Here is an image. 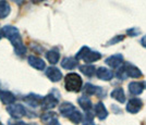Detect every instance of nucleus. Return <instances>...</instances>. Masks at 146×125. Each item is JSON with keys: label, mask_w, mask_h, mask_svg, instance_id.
Wrapping results in <instances>:
<instances>
[{"label": "nucleus", "mask_w": 146, "mask_h": 125, "mask_svg": "<svg viewBox=\"0 0 146 125\" xmlns=\"http://www.w3.org/2000/svg\"><path fill=\"white\" fill-rule=\"evenodd\" d=\"M0 100L5 104H12L15 101V96L10 91H0Z\"/></svg>", "instance_id": "6ab92c4d"}, {"label": "nucleus", "mask_w": 146, "mask_h": 125, "mask_svg": "<svg viewBox=\"0 0 146 125\" xmlns=\"http://www.w3.org/2000/svg\"><path fill=\"white\" fill-rule=\"evenodd\" d=\"M96 73H97V77L99 79H102V81H110L111 78L113 77V73L110 70H108V69L104 67V66L98 67Z\"/></svg>", "instance_id": "ddd939ff"}, {"label": "nucleus", "mask_w": 146, "mask_h": 125, "mask_svg": "<svg viewBox=\"0 0 146 125\" xmlns=\"http://www.w3.org/2000/svg\"><path fill=\"white\" fill-rule=\"evenodd\" d=\"M42 107L44 110H49V109H52L58 104V98H56L54 95L49 94L46 97H44L42 99Z\"/></svg>", "instance_id": "39448f33"}, {"label": "nucleus", "mask_w": 146, "mask_h": 125, "mask_svg": "<svg viewBox=\"0 0 146 125\" xmlns=\"http://www.w3.org/2000/svg\"><path fill=\"white\" fill-rule=\"evenodd\" d=\"M78 101H79V104L84 111H91L92 110V101L86 95L80 97Z\"/></svg>", "instance_id": "412c9836"}, {"label": "nucleus", "mask_w": 146, "mask_h": 125, "mask_svg": "<svg viewBox=\"0 0 146 125\" xmlns=\"http://www.w3.org/2000/svg\"><path fill=\"white\" fill-rule=\"evenodd\" d=\"M143 102L139 98H132L131 100H129L128 104H127V111L130 113H137L142 109Z\"/></svg>", "instance_id": "423d86ee"}, {"label": "nucleus", "mask_w": 146, "mask_h": 125, "mask_svg": "<svg viewBox=\"0 0 146 125\" xmlns=\"http://www.w3.org/2000/svg\"><path fill=\"white\" fill-rule=\"evenodd\" d=\"M95 112H96V115H97V118L99 120H105L108 116V111H107V109L105 108L103 102H100V101L95 106Z\"/></svg>", "instance_id": "aec40b11"}, {"label": "nucleus", "mask_w": 146, "mask_h": 125, "mask_svg": "<svg viewBox=\"0 0 146 125\" xmlns=\"http://www.w3.org/2000/svg\"><path fill=\"white\" fill-rule=\"evenodd\" d=\"M74 110H75V107L73 106L72 103H70V102H63L60 106V108H59L60 113L63 116H66V118H69L70 114L72 113Z\"/></svg>", "instance_id": "2eb2a0df"}, {"label": "nucleus", "mask_w": 146, "mask_h": 125, "mask_svg": "<svg viewBox=\"0 0 146 125\" xmlns=\"http://www.w3.org/2000/svg\"><path fill=\"white\" fill-rule=\"evenodd\" d=\"M123 70L125 72L128 77H133V78H139L142 76V72L140 71V69H137L136 66L132 65L130 63H127L123 65Z\"/></svg>", "instance_id": "6e6552de"}, {"label": "nucleus", "mask_w": 146, "mask_h": 125, "mask_svg": "<svg viewBox=\"0 0 146 125\" xmlns=\"http://www.w3.org/2000/svg\"><path fill=\"white\" fill-rule=\"evenodd\" d=\"M144 87H145L144 84L140 83V82H132V83L129 84V90L133 95H140V94H142Z\"/></svg>", "instance_id": "f3484780"}, {"label": "nucleus", "mask_w": 146, "mask_h": 125, "mask_svg": "<svg viewBox=\"0 0 146 125\" xmlns=\"http://www.w3.org/2000/svg\"><path fill=\"white\" fill-rule=\"evenodd\" d=\"M27 61H29L30 65L33 66V67H35L36 70H44V69L46 67L45 61L42 60L40 58H38V57H35V56H30V57L27 58Z\"/></svg>", "instance_id": "9b49d317"}, {"label": "nucleus", "mask_w": 146, "mask_h": 125, "mask_svg": "<svg viewBox=\"0 0 146 125\" xmlns=\"http://www.w3.org/2000/svg\"><path fill=\"white\" fill-rule=\"evenodd\" d=\"M79 65V62L76 58H64L61 62V66L66 70H72Z\"/></svg>", "instance_id": "a211bd4d"}, {"label": "nucleus", "mask_w": 146, "mask_h": 125, "mask_svg": "<svg viewBox=\"0 0 146 125\" xmlns=\"http://www.w3.org/2000/svg\"><path fill=\"white\" fill-rule=\"evenodd\" d=\"M124 38V36H118V37H115L113 39H111L109 42V45H113V44H116V42H120V40H122Z\"/></svg>", "instance_id": "a878e982"}, {"label": "nucleus", "mask_w": 146, "mask_h": 125, "mask_svg": "<svg viewBox=\"0 0 146 125\" xmlns=\"http://www.w3.org/2000/svg\"><path fill=\"white\" fill-rule=\"evenodd\" d=\"M42 121L46 125H60L57 119V114L55 112H45L42 115Z\"/></svg>", "instance_id": "9d476101"}, {"label": "nucleus", "mask_w": 146, "mask_h": 125, "mask_svg": "<svg viewBox=\"0 0 146 125\" xmlns=\"http://www.w3.org/2000/svg\"><path fill=\"white\" fill-rule=\"evenodd\" d=\"M69 119L71 120L73 123H75V124H79L80 122L83 120V118H82V114H81V112H79V111L75 109V110L73 111L72 113L70 114Z\"/></svg>", "instance_id": "393cba45"}, {"label": "nucleus", "mask_w": 146, "mask_h": 125, "mask_svg": "<svg viewBox=\"0 0 146 125\" xmlns=\"http://www.w3.org/2000/svg\"><path fill=\"white\" fill-rule=\"evenodd\" d=\"M64 85H66V89L68 91H74L78 93L82 89V78L79 74L76 73H70L64 77Z\"/></svg>", "instance_id": "f03ea898"}, {"label": "nucleus", "mask_w": 146, "mask_h": 125, "mask_svg": "<svg viewBox=\"0 0 146 125\" xmlns=\"http://www.w3.org/2000/svg\"><path fill=\"white\" fill-rule=\"evenodd\" d=\"M75 58H76V60H83L86 63H91V62H95V61L100 59L102 54L85 46V47L80 49V51L78 52Z\"/></svg>", "instance_id": "7ed1b4c3"}, {"label": "nucleus", "mask_w": 146, "mask_h": 125, "mask_svg": "<svg viewBox=\"0 0 146 125\" xmlns=\"http://www.w3.org/2000/svg\"><path fill=\"white\" fill-rule=\"evenodd\" d=\"M1 32H2L3 37L8 38L11 42L12 46L14 47V50H15V54L20 57H23L26 54V47L23 44L22 37L20 35L18 28L12 25H6L1 28Z\"/></svg>", "instance_id": "f257e3e1"}, {"label": "nucleus", "mask_w": 146, "mask_h": 125, "mask_svg": "<svg viewBox=\"0 0 146 125\" xmlns=\"http://www.w3.org/2000/svg\"><path fill=\"white\" fill-rule=\"evenodd\" d=\"M11 13V7L7 0H0V19H6Z\"/></svg>", "instance_id": "dca6fc26"}, {"label": "nucleus", "mask_w": 146, "mask_h": 125, "mask_svg": "<svg viewBox=\"0 0 146 125\" xmlns=\"http://www.w3.org/2000/svg\"><path fill=\"white\" fill-rule=\"evenodd\" d=\"M11 1H13V2H15L17 5H22V3L24 2L25 0H11Z\"/></svg>", "instance_id": "cd10ccee"}, {"label": "nucleus", "mask_w": 146, "mask_h": 125, "mask_svg": "<svg viewBox=\"0 0 146 125\" xmlns=\"http://www.w3.org/2000/svg\"><path fill=\"white\" fill-rule=\"evenodd\" d=\"M0 125H1V124H0Z\"/></svg>", "instance_id": "7c9ffc66"}, {"label": "nucleus", "mask_w": 146, "mask_h": 125, "mask_svg": "<svg viewBox=\"0 0 146 125\" xmlns=\"http://www.w3.org/2000/svg\"><path fill=\"white\" fill-rule=\"evenodd\" d=\"M46 58H47V60L51 64H56L59 61V59H60V52H59V50L57 48H52L49 51H47Z\"/></svg>", "instance_id": "4468645a"}, {"label": "nucleus", "mask_w": 146, "mask_h": 125, "mask_svg": "<svg viewBox=\"0 0 146 125\" xmlns=\"http://www.w3.org/2000/svg\"><path fill=\"white\" fill-rule=\"evenodd\" d=\"M12 125H27L26 123H24V122H22V121H19V122H15L14 124Z\"/></svg>", "instance_id": "c85d7f7f"}, {"label": "nucleus", "mask_w": 146, "mask_h": 125, "mask_svg": "<svg viewBox=\"0 0 146 125\" xmlns=\"http://www.w3.org/2000/svg\"><path fill=\"white\" fill-rule=\"evenodd\" d=\"M111 97L113 99H116L117 101H119L120 103H124L125 102V95L122 88H116L111 91Z\"/></svg>", "instance_id": "4be33fe9"}, {"label": "nucleus", "mask_w": 146, "mask_h": 125, "mask_svg": "<svg viewBox=\"0 0 146 125\" xmlns=\"http://www.w3.org/2000/svg\"><path fill=\"white\" fill-rule=\"evenodd\" d=\"M141 44H142V46H143V47L146 48V35L143 36V38L141 39Z\"/></svg>", "instance_id": "bb28decb"}, {"label": "nucleus", "mask_w": 146, "mask_h": 125, "mask_svg": "<svg viewBox=\"0 0 146 125\" xmlns=\"http://www.w3.org/2000/svg\"><path fill=\"white\" fill-rule=\"evenodd\" d=\"M7 111L14 119H21L22 116H24L25 114H26L25 108L22 104H18V103H15V104H9Z\"/></svg>", "instance_id": "20e7f679"}, {"label": "nucleus", "mask_w": 146, "mask_h": 125, "mask_svg": "<svg viewBox=\"0 0 146 125\" xmlns=\"http://www.w3.org/2000/svg\"><path fill=\"white\" fill-rule=\"evenodd\" d=\"M42 99H43V97H40V96L35 95V94H30V95H27L24 98V101L26 102L29 106H31V107L36 108L40 104Z\"/></svg>", "instance_id": "f8f14e48"}, {"label": "nucleus", "mask_w": 146, "mask_h": 125, "mask_svg": "<svg viewBox=\"0 0 146 125\" xmlns=\"http://www.w3.org/2000/svg\"><path fill=\"white\" fill-rule=\"evenodd\" d=\"M2 37H3V35H2V32H1V30H0V39H1V38H2Z\"/></svg>", "instance_id": "c756f323"}, {"label": "nucleus", "mask_w": 146, "mask_h": 125, "mask_svg": "<svg viewBox=\"0 0 146 125\" xmlns=\"http://www.w3.org/2000/svg\"><path fill=\"white\" fill-rule=\"evenodd\" d=\"M46 76L51 82H59L62 78V73L59 69H57L55 66H50L46 70Z\"/></svg>", "instance_id": "1a4fd4ad"}, {"label": "nucleus", "mask_w": 146, "mask_h": 125, "mask_svg": "<svg viewBox=\"0 0 146 125\" xmlns=\"http://www.w3.org/2000/svg\"><path fill=\"white\" fill-rule=\"evenodd\" d=\"M99 90H102V89L98 88V87H96V86H94L93 84H90V83H87L85 86L83 87V93H84L86 96L94 95L95 93H97V91H99Z\"/></svg>", "instance_id": "5701e85b"}, {"label": "nucleus", "mask_w": 146, "mask_h": 125, "mask_svg": "<svg viewBox=\"0 0 146 125\" xmlns=\"http://www.w3.org/2000/svg\"><path fill=\"white\" fill-rule=\"evenodd\" d=\"M80 71L82 72L84 75L86 76H93L94 74H95V71H96V69H95V66L93 65H81L80 66Z\"/></svg>", "instance_id": "b1692460"}, {"label": "nucleus", "mask_w": 146, "mask_h": 125, "mask_svg": "<svg viewBox=\"0 0 146 125\" xmlns=\"http://www.w3.org/2000/svg\"><path fill=\"white\" fill-rule=\"evenodd\" d=\"M122 63H123V57L120 54H113V56H111V57L106 59V64L109 65L110 67H112V69L120 67Z\"/></svg>", "instance_id": "0eeeda50"}]
</instances>
